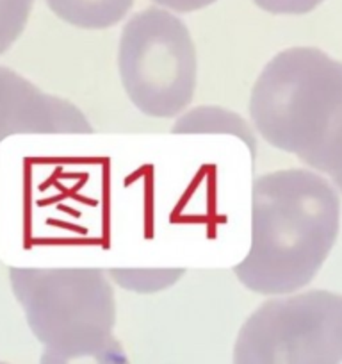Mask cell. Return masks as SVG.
Listing matches in <instances>:
<instances>
[{
  "instance_id": "obj_1",
  "label": "cell",
  "mask_w": 342,
  "mask_h": 364,
  "mask_svg": "<svg viewBox=\"0 0 342 364\" xmlns=\"http://www.w3.org/2000/svg\"><path fill=\"white\" fill-rule=\"evenodd\" d=\"M341 213V193L310 168L255 177L250 248L232 268L239 284L263 296L305 289L337 243Z\"/></svg>"
},
{
  "instance_id": "obj_2",
  "label": "cell",
  "mask_w": 342,
  "mask_h": 364,
  "mask_svg": "<svg viewBox=\"0 0 342 364\" xmlns=\"http://www.w3.org/2000/svg\"><path fill=\"white\" fill-rule=\"evenodd\" d=\"M248 111L267 145L316 170L342 124V61L317 47L284 48L255 79Z\"/></svg>"
},
{
  "instance_id": "obj_3",
  "label": "cell",
  "mask_w": 342,
  "mask_h": 364,
  "mask_svg": "<svg viewBox=\"0 0 342 364\" xmlns=\"http://www.w3.org/2000/svg\"><path fill=\"white\" fill-rule=\"evenodd\" d=\"M125 95L145 117L171 120L189 109L198 84V55L186 23L152 6L128 18L118 43Z\"/></svg>"
},
{
  "instance_id": "obj_4",
  "label": "cell",
  "mask_w": 342,
  "mask_h": 364,
  "mask_svg": "<svg viewBox=\"0 0 342 364\" xmlns=\"http://www.w3.org/2000/svg\"><path fill=\"white\" fill-rule=\"evenodd\" d=\"M9 284L45 348H84L114 336L116 296L106 269L13 266Z\"/></svg>"
},
{
  "instance_id": "obj_5",
  "label": "cell",
  "mask_w": 342,
  "mask_h": 364,
  "mask_svg": "<svg viewBox=\"0 0 342 364\" xmlns=\"http://www.w3.org/2000/svg\"><path fill=\"white\" fill-rule=\"evenodd\" d=\"M232 364H342V293L264 300L241 325Z\"/></svg>"
},
{
  "instance_id": "obj_6",
  "label": "cell",
  "mask_w": 342,
  "mask_h": 364,
  "mask_svg": "<svg viewBox=\"0 0 342 364\" xmlns=\"http://www.w3.org/2000/svg\"><path fill=\"white\" fill-rule=\"evenodd\" d=\"M73 102L50 95L27 77L0 65V143L20 134H93Z\"/></svg>"
},
{
  "instance_id": "obj_7",
  "label": "cell",
  "mask_w": 342,
  "mask_h": 364,
  "mask_svg": "<svg viewBox=\"0 0 342 364\" xmlns=\"http://www.w3.org/2000/svg\"><path fill=\"white\" fill-rule=\"evenodd\" d=\"M171 134H226L241 139L250 150L251 159L257 156L259 139L251 122L241 117L233 109L218 106V104H202L189 107L175 118L171 125Z\"/></svg>"
},
{
  "instance_id": "obj_8",
  "label": "cell",
  "mask_w": 342,
  "mask_h": 364,
  "mask_svg": "<svg viewBox=\"0 0 342 364\" xmlns=\"http://www.w3.org/2000/svg\"><path fill=\"white\" fill-rule=\"evenodd\" d=\"M59 20L77 29L104 31L120 23L134 6V0H47Z\"/></svg>"
},
{
  "instance_id": "obj_9",
  "label": "cell",
  "mask_w": 342,
  "mask_h": 364,
  "mask_svg": "<svg viewBox=\"0 0 342 364\" xmlns=\"http://www.w3.org/2000/svg\"><path fill=\"white\" fill-rule=\"evenodd\" d=\"M113 284L136 295H155L173 288L186 275L184 268H111Z\"/></svg>"
},
{
  "instance_id": "obj_10",
  "label": "cell",
  "mask_w": 342,
  "mask_h": 364,
  "mask_svg": "<svg viewBox=\"0 0 342 364\" xmlns=\"http://www.w3.org/2000/svg\"><path fill=\"white\" fill-rule=\"evenodd\" d=\"M40 364H131L123 345L111 336L93 346L73 350L45 348Z\"/></svg>"
},
{
  "instance_id": "obj_11",
  "label": "cell",
  "mask_w": 342,
  "mask_h": 364,
  "mask_svg": "<svg viewBox=\"0 0 342 364\" xmlns=\"http://www.w3.org/2000/svg\"><path fill=\"white\" fill-rule=\"evenodd\" d=\"M36 0H0V55L6 54L26 31Z\"/></svg>"
},
{
  "instance_id": "obj_12",
  "label": "cell",
  "mask_w": 342,
  "mask_h": 364,
  "mask_svg": "<svg viewBox=\"0 0 342 364\" xmlns=\"http://www.w3.org/2000/svg\"><path fill=\"white\" fill-rule=\"evenodd\" d=\"M314 171L324 175L333 184L335 190L342 195V124L331 134Z\"/></svg>"
},
{
  "instance_id": "obj_13",
  "label": "cell",
  "mask_w": 342,
  "mask_h": 364,
  "mask_svg": "<svg viewBox=\"0 0 342 364\" xmlns=\"http://www.w3.org/2000/svg\"><path fill=\"white\" fill-rule=\"evenodd\" d=\"M323 2L324 0H253V4L263 11L284 16L309 15Z\"/></svg>"
},
{
  "instance_id": "obj_14",
  "label": "cell",
  "mask_w": 342,
  "mask_h": 364,
  "mask_svg": "<svg viewBox=\"0 0 342 364\" xmlns=\"http://www.w3.org/2000/svg\"><path fill=\"white\" fill-rule=\"evenodd\" d=\"M152 2L159 6V8L167 9V11L194 13L209 8V6L214 4L216 0H152Z\"/></svg>"
},
{
  "instance_id": "obj_15",
  "label": "cell",
  "mask_w": 342,
  "mask_h": 364,
  "mask_svg": "<svg viewBox=\"0 0 342 364\" xmlns=\"http://www.w3.org/2000/svg\"><path fill=\"white\" fill-rule=\"evenodd\" d=\"M0 364H9V363H2V360H0Z\"/></svg>"
}]
</instances>
